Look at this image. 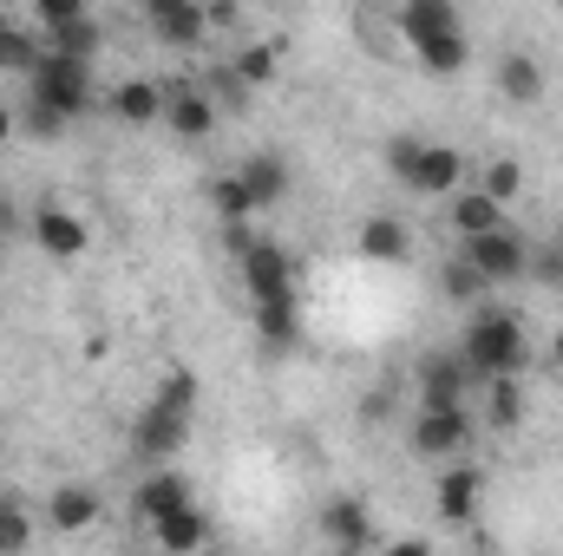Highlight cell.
I'll list each match as a JSON object with an SVG mask.
<instances>
[{"label":"cell","instance_id":"35","mask_svg":"<svg viewBox=\"0 0 563 556\" xmlns=\"http://www.w3.org/2000/svg\"><path fill=\"white\" fill-rule=\"evenodd\" d=\"M13 138H20V112H13V105H0V151H7Z\"/></svg>","mask_w":563,"mask_h":556},{"label":"cell","instance_id":"33","mask_svg":"<svg viewBox=\"0 0 563 556\" xmlns=\"http://www.w3.org/2000/svg\"><path fill=\"white\" fill-rule=\"evenodd\" d=\"M26 544H33V518H26V504H20V498H0V556L26 551Z\"/></svg>","mask_w":563,"mask_h":556},{"label":"cell","instance_id":"24","mask_svg":"<svg viewBox=\"0 0 563 556\" xmlns=\"http://www.w3.org/2000/svg\"><path fill=\"white\" fill-rule=\"evenodd\" d=\"M40 53H46V40L33 33V20H0V73L7 79H26L40 66Z\"/></svg>","mask_w":563,"mask_h":556},{"label":"cell","instance_id":"14","mask_svg":"<svg viewBox=\"0 0 563 556\" xmlns=\"http://www.w3.org/2000/svg\"><path fill=\"white\" fill-rule=\"evenodd\" d=\"M197 498V485L177 471V458L170 465H144L139 491H132V511H139V524H157L164 511H177V504H190Z\"/></svg>","mask_w":563,"mask_h":556},{"label":"cell","instance_id":"31","mask_svg":"<svg viewBox=\"0 0 563 556\" xmlns=\"http://www.w3.org/2000/svg\"><path fill=\"white\" fill-rule=\"evenodd\" d=\"M92 7L86 0H26V20H33V33L46 40V33H59V26H73V20H86Z\"/></svg>","mask_w":563,"mask_h":556},{"label":"cell","instance_id":"2","mask_svg":"<svg viewBox=\"0 0 563 556\" xmlns=\"http://www.w3.org/2000/svg\"><path fill=\"white\" fill-rule=\"evenodd\" d=\"M459 354H465V367H472L478 380H492V374H525V367H531V334H525V321H518L511 308L478 301L472 321H465Z\"/></svg>","mask_w":563,"mask_h":556},{"label":"cell","instance_id":"7","mask_svg":"<svg viewBox=\"0 0 563 556\" xmlns=\"http://www.w3.org/2000/svg\"><path fill=\"white\" fill-rule=\"evenodd\" d=\"M26 243H33L46 263H79V256L92 249V223H86L79 210H66V203H40V210L26 216Z\"/></svg>","mask_w":563,"mask_h":556},{"label":"cell","instance_id":"17","mask_svg":"<svg viewBox=\"0 0 563 556\" xmlns=\"http://www.w3.org/2000/svg\"><path fill=\"white\" fill-rule=\"evenodd\" d=\"M106 112L119 125H164V79H125V86H112Z\"/></svg>","mask_w":563,"mask_h":556},{"label":"cell","instance_id":"5","mask_svg":"<svg viewBox=\"0 0 563 556\" xmlns=\"http://www.w3.org/2000/svg\"><path fill=\"white\" fill-rule=\"evenodd\" d=\"M190 413H197V407H170V400L151 393V407L132 419V458H139V465H170V458L190 445Z\"/></svg>","mask_w":563,"mask_h":556},{"label":"cell","instance_id":"11","mask_svg":"<svg viewBox=\"0 0 563 556\" xmlns=\"http://www.w3.org/2000/svg\"><path fill=\"white\" fill-rule=\"evenodd\" d=\"M472 393H478V374L465 367V354H432L413 380L420 407H472Z\"/></svg>","mask_w":563,"mask_h":556},{"label":"cell","instance_id":"37","mask_svg":"<svg viewBox=\"0 0 563 556\" xmlns=\"http://www.w3.org/2000/svg\"><path fill=\"white\" fill-rule=\"evenodd\" d=\"M13 230H20V210H13V203H0V236H13Z\"/></svg>","mask_w":563,"mask_h":556},{"label":"cell","instance_id":"26","mask_svg":"<svg viewBox=\"0 0 563 556\" xmlns=\"http://www.w3.org/2000/svg\"><path fill=\"white\" fill-rule=\"evenodd\" d=\"M276 73H282V46H243L223 79H230V86H269Z\"/></svg>","mask_w":563,"mask_h":556},{"label":"cell","instance_id":"36","mask_svg":"<svg viewBox=\"0 0 563 556\" xmlns=\"http://www.w3.org/2000/svg\"><path fill=\"white\" fill-rule=\"evenodd\" d=\"M544 367H551V374H563V327L551 334V347H544Z\"/></svg>","mask_w":563,"mask_h":556},{"label":"cell","instance_id":"8","mask_svg":"<svg viewBox=\"0 0 563 556\" xmlns=\"http://www.w3.org/2000/svg\"><path fill=\"white\" fill-rule=\"evenodd\" d=\"M236 269H243L250 308H256V301H295V263H288V249H282L276 236H256V243L236 256Z\"/></svg>","mask_w":563,"mask_h":556},{"label":"cell","instance_id":"9","mask_svg":"<svg viewBox=\"0 0 563 556\" xmlns=\"http://www.w3.org/2000/svg\"><path fill=\"white\" fill-rule=\"evenodd\" d=\"M459 184H465V157L439 138H420L413 164L400 170V190H413V197H452Z\"/></svg>","mask_w":563,"mask_h":556},{"label":"cell","instance_id":"3","mask_svg":"<svg viewBox=\"0 0 563 556\" xmlns=\"http://www.w3.org/2000/svg\"><path fill=\"white\" fill-rule=\"evenodd\" d=\"M20 86H26V99L53 105V112H66V119H86V112H92V99H99L92 59H73V53H59V46H46V53H40V66H33Z\"/></svg>","mask_w":563,"mask_h":556},{"label":"cell","instance_id":"32","mask_svg":"<svg viewBox=\"0 0 563 556\" xmlns=\"http://www.w3.org/2000/svg\"><path fill=\"white\" fill-rule=\"evenodd\" d=\"M46 46H59V53H73V59H99V20L86 13V20H73V26L46 33Z\"/></svg>","mask_w":563,"mask_h":556},{"label":"cell","instance_id":"21","mask_svg":"<svg viewBox=\"0 0 563 556\" xmlns=\"http://www.w3.org/2000/svg\"><path fill=\"white\" fill-rule=\"evenodd\" d=\"M445 216H452V236H485V230H498L505 223V203L492 197V190H452L445 197Z\"/></svg>","mask_w":563,"mask_h":556},{"label":"cell","instance_id":"6","mask_svg":"<svg viewBox=\"0 0 563 556\" xmlns=\"http://www.w3.org/2000/svg\"><path fill=\"white\" fill-rule=\"evenodd\" d=\"M478 438V419L472 407H420L413 419V432H407V445L432 458V465H445V458H465V445Z\"/></svg>","mask_w":563,"mask_h":556},{"label":"cell","instance_id":"38","mask_svg":"<svg viewBox=\"0 0 563 556\" xmlns=\"http://www.w3.org/2000/svg\"><path fill=\"white\" fill-rule=\"evenodd\" d=\"M0 425H7V419H0Z\"/></svg>","mask_w":563,"mask_h":556},{"label":"cell","instance_id":"18","mask_svg":"<svg viewBox=\"0 0 563 556\" xmlns=\"http://www.w3.org/2000/svg\"><path fill=\"white\" fill-rule=\"evenodd\" d=\"M492 86H498L505 105H538L544 99V59L538 53H505L498 73H492Z\"/></svg>","mask_w":563,"mask_h":556},{"label":"cell","instance_id":"30","mask_svg":"<svg viewBox=\"0 0 563 556\" xmlns=\"http://www.w3.org/2000/svg\"><path fill=\"white\" fill-rule=\"evenodd\" d=\"M485 294H492V288H485V276H478L465 256H452V263H445V301H452V308H478Z\"/></svg>","mask_w":563,"mask_h":556},{"label":"cell","instance_id":"28","mask_svg":"<svg viewBox=\"0 0 563 556\" xmlns=\"http://www.w3.org/2000/svg\"><path fill=\"white\" fill-rule=\"evenodd\" d=\"M478 190H492V197L511 210V203L525 197V164H518V157H492V164L478 170Z\"/></svg>","mask_w":563,"mask_h":556},{"label":"cell","instance_id":"16","mask_svg":"<svg viewBox=\"0 0 563 556\" xmlns=\"http://www.w3.org/2000/svg\"><path fill=\"white\" fill-rule=\"evenodd\" d=\"M144 531H151V544H157V551H177V556L203 551V544L217 537V531H210V518L197 511V498H190V504H177V511H164V518H157V524H144Z\"/></svg>","mask_w":563,"mask_h":556},{"label":"cell","instance_id":"19","mask_svg":"<svg viewBox=\"0 0 563 556\" xmlns=\"http://www.w3.org/2000/svg\"><path fill=\"white\" fill-rule=\"evenodd\" d=\"M321 537H328L334 551H367V544H374V518H367V504H361V498H334V504H321Z\"/></svg>","mask_w":563,"mask_h":556},{"label":"cell","instance_id":"12","mask_svg":"<svg viewBox=\"0 0 563 556\" xmlns=\"http://www.w3.org/2000/svg\"><path fill=\"white\" fill-rule=\"evenodd\" d=\"M144 20L164 46H203L210 26H217L210 0H144Z\"/></svg>","mask_w":563,"mask_h":556},{"label":"cell","instance_id":"20","mask_svg":"<svg viewBox=\"0 0 563 556\" xmlns=\"http://www.w3.org/2000/svg\"><path fill=\"white\" fill-rule=\"evenodd\" d=\"M236 177L250 184L256 210H276L282 197H288V184H295V170H288V157H282V151H256V157H243V164H236Z\"/></svg>","mask_w":563,"mask_h":556},{"label":"cell","instance_id":"13","mask_svg":"<svg viewBox=\"0 0 563 556\" xmlns=\"http://www.w3.org/2000/svg\"><path fill=\"white\" fill-rule=\"evenodd\" d=\"M164 125H170L184 144L210 138V132H217V105H210V92H203L197 79H164Z\"/></svg>","mask_w":563,"mask_h":556},{"label":"cell","instance_id":"34","mask_svg":"<svg viewBox=\"0 0 563 556\" xmlns=\"http://www.w3.org/2000/svg\"><path fill=\"white\" fill-rule=\"evenodd\" d=\"M413 151H420L413 132H394V138H387V177H394V184H400V170L413 164Z\"/></svg>","mask_w":563,"mask_h":556},{"label":"cell","instance_id":"1","mask_svg":"<svg viewBox=\"0 0 563 556\" xmlns=\"http://www.w3.org/2000/svg\"><path fill=\"white\" fill-rule=\"evenodd\" d=\"M394 33H400V46L420 59L426 73H439V79H459L472 66V40H465L459 0H400Z\"/></svg>","mask_w":563,"mask_h":556},{"label":"cell","instance_id":"4","mask_svg":"<svg viewBox=\"0 0 563 556\" xmlns=\"http://www.w3.org/2000/svg\"><path fill=\"white\" fill-rule=\"evenodd\" d=\"M459 256L485 276V288H492V294L531 276V249H525V236H518L511 223H498V230H485V236H459Z\"/></svg>","mask_w":563,"mask_h":556},{"label":"cell","instance_id":"10","mask_svg":"<svg viewBox=\"0 0 563 556\" xmlns=\"http://www.w3.org/2000/svg\"><path fill=\"white\" fill-rule=\"evenodd\" d=\"M432 504H439L445 524H472L478 504H485V471L472 458H445L439 478H432Z\"/></svg>","mask_w":563,"mask_h":556},{"label":"cell","instance_id":"25","mask_svg":"<svg viewBox=\"0 0 563 556\" xmlns=\"http://www.w3.org/2000/svg\"><path fill=\"white\" fill-rule=\"evenodd\" d=\"M256 334H263V347H269V354H282V347H295V341H301L295 301H256Z\"/></svg>","mask_w":563,"mask_h":556},{"label":"cell","instance_id":"22","mask_svg":"<svg viewBox=\"0 0 563 556\" xmlns=\"http://www.w3.org/2000/svg\"><path fill=\"white\" fill-rule=\"evenodd\" d=\"M354 249H361L367 263H407V256H413V230H407L400 216H367V223L354 230Z\"/></svg>","mask_w":563,"mask_h":556},{"label":"cell","instance_id":"27","mask_svg":"<svg viewBox=\"0 0 563 556\" xmlns=\"http://www.w3.org/2000/svg\"><path fill=\"white\" fill-rule=\"evenodd\" d=\"M73 125H79V119L53 112V105H40V99H26V105H20V138H33V144H59Z\"/></svg>","mask_w":563,"mask_h":556},{"label":"cell","instance_id":"29","mask_svg":"<svg viewBox=\"0 0 563 556\" xmlns=\"http://www.w3.org/2000/svg\"><path fill=\"white\" fill-rule=\"evenodd\" d=\"M210 203H217V216H223V223H236V216H256V197H250V184H243L236 170H223V177L210 184Z\"/></svg>","mask_w":563,"mask_h":556},{"label":"cell","instance_id":"15","mask_svg":"<svg viewBox=\"0 0 563 556\" xmlns=\"http://www.w3.org/2000/svg\"><path fill=\"white\" fill-rule=\"evenodd\" d=\"M106 518V498L92 491V485H53V498H46V524L59 531V537H79V531H92Z\"/></svg>","mask_w":563,"mask_h":556},{"label":"cell","instance_id":"23","mask_svg":"<svg viewBox=\"0 0 563 556\" xmlns=\"http://www.w3.org/2000/svg\"><path fill=\"white\" fill-rule=\"evenodd\" d=\"M478 393H485V425H498V432L525 425V374H492V380H478Z\"/></svg>","mask_w":563,"mask_h":556}]
</instances>
